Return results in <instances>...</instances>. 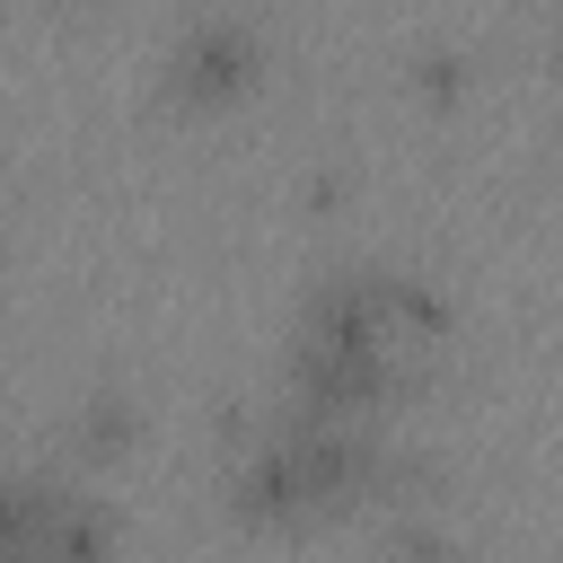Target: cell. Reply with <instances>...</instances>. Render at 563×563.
Listing matches in <instances>:
<instances>
[{
	"mask_svg": "<svg viewBox=\"0 0 563 563\" xmlns=\"http://www.w3.org/2000/svg\"><path fill=\"white\" fill-rule=\"evenodd\" d=\"M422 325H440V299H431L413 273L361 264V273L317 282L308 325H299V352H290V396H299V413H317V422H361V413L396 387V343L422 334Z\"/></svg>",
	"mask_w": 563,
	"mask_h": 563,
	"instance_id": "1",
	"label": "cell"
},
{
	"mask_svg": "<svg viewBox=\"0 0 563 563\" xmlns=\"http://www.w3.org/2000/svg\"><path fill=\"white\" fill-rule=\"evenodd\" d=\"M387 484V449L361 431V422H317V413H290L273 422L246 466H238V510L255 519H299V510H325L343 493H369Z\"/></svg>",
	"mask_w": 563,
	"mask_h": 563,
	"instance_id": "2",
	"label": "cell"
},
{
	"mask_svg": "<svg viewBox=\"0 0 563 563\" xmlns=\"http://www.w3.org/2000/svg\"><path fill=\"white\" fill-rule=\"evenodd\" d=\"M246 62H255L246 18H185V35H176V79L185 88H238Z\"/></svg>",
	"mask_w": 563,
	"mask_h": 563,
	"instance_id": "3",
	"label": "cell"
}]
</instances>
